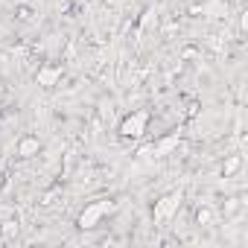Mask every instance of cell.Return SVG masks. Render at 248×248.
Masks as SVG:
<instances>
[{
	"label": "cell",
	"mask_w": 248,
	"mask_h": 248,
	"mask_svg": "<svg viewBox=\"0 0 248 248\" xmlns=\"http://www.w3.org/2000/svg\"><path fill=\"white\" fill-rule=\"evenodd\" d=\"M111 210V202H105V199H99V202H91V204H85V210L79 213V219H76V225L82 228V231H91V228H96L99 222H102V216Z\"/></svg>",
	"instance_id": "cell-3"
},
{
	"label": "cell",
	"mask_w": 248,
	"mask_h": 248,
	"mask_svg": "<svg viewBox=\"0 0 248 248\" xmlns=\"http://www.w3.org/2000/svg\"><path fill=\"white\" fill-rule=\"evenodd\" d=\"M146 126H149V111H132V114L123 117L117 132H120L123 140H138V138H143Z\"/></svg>",
	"instance_id": "cell-1"
},
{
	"label": "cell",
	"mask_w": 248,
	"mask_h": 248,
	"mask_svg": "<svg viewBox=\"0 0 248 248\" xmlns=\"http://www.w3.org/2000/svg\"><path fill=\"white\" fill-rule=\"evenodd\" d=\"M59 79H62V67H59V64H44V67L35 73V82H38L41 88H53Z\"/></svg>",
	"instance_id": "cell-5"
},
{
	"label": "cell",
	"mask_w": 248,
	"mask_h": 248,
	"mask_svg": "<svg viewBox=\"0 0 248 248\" xmlns=\"http://www.w3.org/2000/svg\"><path fill=\"white\" fill-rule=\"evenodd\" d=\"M196 225H213V210H210L207 204L196 210Z\"/></svg>",
	"instance_id": "cell-8"
},
{
	"label": "cell",
	"mask_w": 248,
	"mask_h": 248,
	"mask_svg": "<svg viewBox=\"0 0 248 248\" xmlns=\"http://www.w3.org/2000/svg\"><path fill=\"white\" fill-rule=\"evenodd\" d=\"M41 152V140L38 138H21V143H18V158H35Z\"/></svg>",
	"instance_id": "cell-6"
},
{
	"label": "cell",
	"mask_w": 248,
	"mask_h": 248,
	"mask_svg": "<svg viewBox=\"0 0 248 248\" xmlns=\"http://www.w3.org/2000/svg\"><path fill=\"white\" fill-rule=\"evenodd\" d=\"M178 143H181V135H178V132H172V135H167V138L155 140L152 146H143L138 155H140V158H164V155H170L172 149H178Z\"/></svg>",
	"instance_id": "cell-4"
},
{
	"label": "cell",
	"mask_w": 248,
	"mask_h": 248,
	"mask_svg": "<svg viewBox=\"0 0 248 248\" xmlns=\"http://www.w3.org/2000/svg\"><path fill=\"white\" fill-rule=\"evenodd\" d=\"M181 202H184V193H181V190H172V193L161 196V199L155 202V207H152V219H155V222H170V219L181 210Z\"/></svg>",
	"instance_id": "cell-2"
},
{
	"label": "cell",
	"mask_w": 248,
	"mask_h": 248,
	"mask_svg": "<svg viewBox=\"0 0 248 248\" xmlns=\"http://www.w3.org/2000/svg\"><path fill=\"white\" fill-rule=\"evenodd\" d=\"M242 170V155H228L222 164V178H233Z\"/></svg>",
	"instance_id": "cell-7"
},
{
	"label": "cell",
	"mask_w": 248,
	"mask_h": 248,
	"mask_svg": "<svg viewBox=\"0 0 248 248\" xmlns=\"http://www.w3.org/2000/svg\"><path fill=\"white\" fill-rule=\"evenodd\" d=\"M0 231H3V236H6V239H12V236H18V222H12V219H9V222H3V228H0Z\"/></svg>",
	"instance_id": "cell-9"
}]
</instances>
